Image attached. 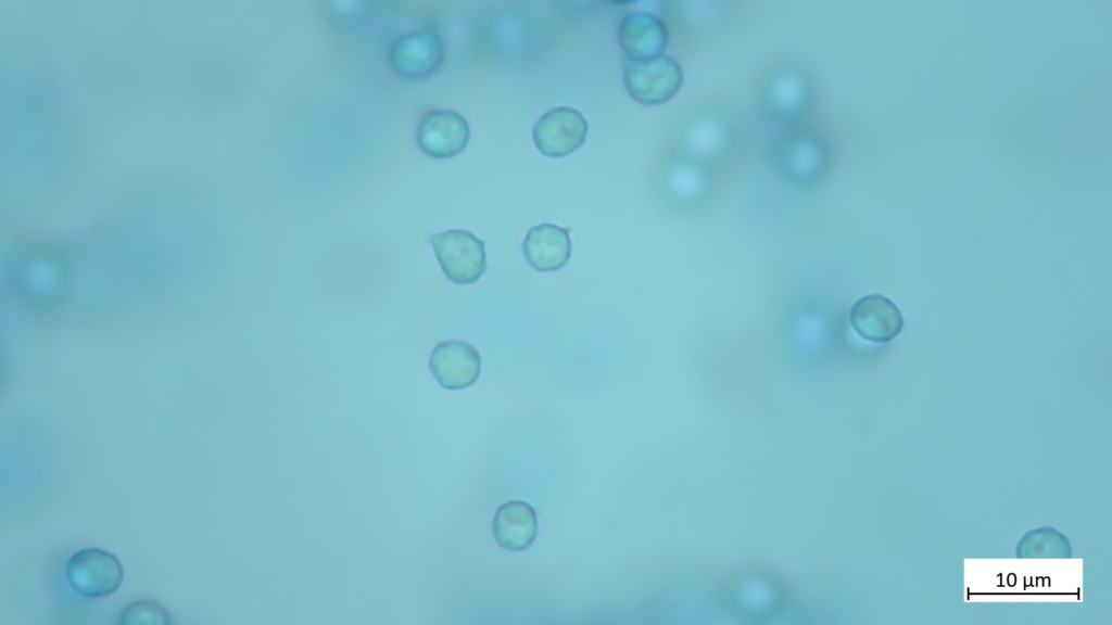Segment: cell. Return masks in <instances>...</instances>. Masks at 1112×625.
<instances>
[{"label": "cell", "instance_id": "obj_11", "mask_svg": "<svg viewBox=\"0 0 1112 625\" xmlns=\"http://www.w3.org/2000/svg\"><path fill=\"white\" fill-rule=\"evenodd\" d=\"M571 248L568 229L554 224L532 227L522 243L523 256L528 264L543 272L561 269L571 256Z\"/></svg>", "mask_w": 1112, "mask_h": 625}, {"label": "cell", "instance_id": "obj_4", "mask_svg": "<svg viewBox=\"0 0 1112 625\" xmlns=\"http://www.w3.org/2000/svg\"><path fill=\"white\" fill-rule=\"evenodd\" d=\"M393 69L406 79H426L444 60V43L439 26L431 23L397 38L389 54Z\"/></svg>", "mask_w": 1112, "mask_h": 625}, {"label": "cell", "instance_id": "obj_6", "mask_svg": "<svg viewBox=\"0 0 1112 625\" xmlns=\"http://www.w3.org/2000/svg\"><path fill=\"white\" fill-rule=\"evenodd\" d=\"M417 143L421 151L434 158H450L467 145L470 128L467 120L451 110L427 113L417 127Z\"/></svg>", "mask_w": 1112, "mask_h": 625}, {"label": "cell", "instance_id": "obj_9", "mask_svg": "<svg viewBox=\"0 0 1112 625\" xmlns=\"http://www.w3.org/2000/svg\"><path fill=\"white\" fill-rule=\"evenodd\" d=\"M16 291L25 298L39 305L54 302L63 286V268L58 260L48 256H29L20 259L12 269Z\"/></svg>", "mask_w": 1112, "mask_h": 625}, {"label": "cell", "instance_id": "obj_12", "mask_svg": "<svg viewBox=\"0 0 1112 625\" xmlns=\"http://www.w3.org/2000/svg\"><path fill=\"white\" fill-rule=\"evenodd\" d=\"M492 532L501 547L510 551L526 550L536 538V512L526 501L509 500L496 509Z\"/></svg>", "mask_w": 1112, "mask_h": 625}, {"label": "cell", "instance_id": "obj_7", "mask_svg": "<svg viewBox=\"0 0 1112 625\" xmlns=\"http://www.w3.org/2000/svg\"><path fill=\"white\" fill-rule=\"evenodd\" d=\"M429 368L443 388L459 391L473 385L478 380L481 357L468 343L446 341L433 348Z\"/></svg>", "mask_w": 1112, "mask_h": 625}, {"label": "cell", "instance_id": "obj_13", "mask_svg": "<svg viewBox=\"0 0 1112 625\" xmlns=\"http://www.w3.org/2000/svg\"><path fill=\"white\" fill-rule=\"evenodd\" d=\"M173 623L168 610L159 601L140 599L125 605L121 611L117 624H162Z\"/></svg>", "mask_w": 1112, "mask_h": 625}, {"label": "cell", "instance_id": "obj_10", "mask_svg": "<svg viewBox=\"0 0 1112 625\" xmlns=\"http://www.w3.org/2000/svg\"><path fill=\"white\" fill-rule=\"evenodd\" d=\"M618 41L626 58L647 60L662 54L669 42V31L658 16L634 12L621 21Z\"/></svg>", "mask_w": 1112, "mask_h": 625}, {"label": "cell", "instance_id": "obj_1", "mask_svg": "<svg viewBox=\"0 0 1112 625\" xmlns=\"http://www.w3.org/2000/svg\"><path fill=\"white\" fill-rule=\"evenodd\" d=\"M65 576L72 589L89 599L104 598L115 592L124 578L119 559L100 548H84L74 552L65 565Z\"/></svg>", "mask_w": 1112, "mask_h": 625}, {"label": "cell", "instance_id": "obj_5", "mask_svg": "<svg viewBox=\"0 0 1112 625\" xmlns=\"http://www.w3.org/2000/svg\"><path fill=\"white\" fill-rule=\"evenodd\" d=\"M589 124L582 113L558 106L544 113L533 126V142L548 157H565L583 145Z\"/></svg>", "mask_w": 1112, "mask_h": 625}, {"label": "cell", "instance_id": "obj_3", "mask_svg": "<svg viewBox=\"0 0 1112 625\" xmlns=\"http://www.w3.org/2000/svg\"><path fill=\"white\" fill-rule=\"evenodd\" d=\"M683 73L675 60L661 54L647 60L624 59L628 93L645 105L662 104L679 91Z\"/></svg>", "mask_w": 1112, "mask_h": 625}, {"label": "cell", "instance_id": "obj_8", "mask_svg": "<svg viewBox=\"0 0 1112 625\" xmlns=\"http://www.w3.org/2000/svg\"><path fill=\"white\" fill-rule=\"evenodd\" d=\"M849 321L862 339L874 343L892 341L904 327L899 308L882 294H869L856 301L850 308Z\"/></svg>", "mask_w": 1112, "mask_h": 625}, {"label": "cell", "instance_id": "obj_2", "mask_svg": "<svg viewBox=\"0 0 1112 625\" xmlns=\"http://www.w3.org/2000/svg\"><path fill=\"white\" fill-rule=\"evenodd\" d=\"M444 276L464 285L477 282L486 271L483 241L468 230L452 229L429 239Z\"/></svg>", "mask_w": 1112, "mask_h": 625}]
</instances>
